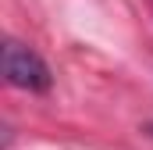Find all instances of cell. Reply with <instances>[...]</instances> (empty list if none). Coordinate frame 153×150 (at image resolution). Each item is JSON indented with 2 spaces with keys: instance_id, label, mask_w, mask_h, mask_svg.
<instances>
[{
  "instance_id": "cell-1",
  "label": "cell",
  "mask_w": 153,
  "mask_h": 150,
  "mask_svg": "<svg viewBox=\"0 0 153 150\" xmlns=\"http://www.w3.org/2000/svg\"><path fill=\"white\" fill-rule=\"evenodd\" d=\"M4 79L14 89H29V93H46L53 82L46 61L18 39H7V46H4Z\"/></svg>"
}]
</instances>
